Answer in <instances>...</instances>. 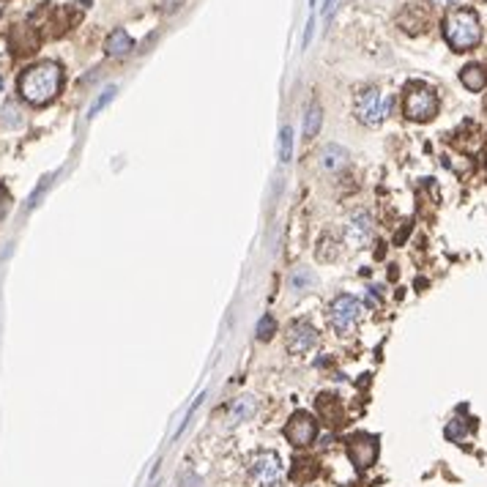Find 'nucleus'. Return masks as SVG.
I'll return each mask as SVG.
<instances>
[{
    "label": "nucleus",
    "mask_w": 487,
    "mask_h": 487,
    "mask_svg": "<svg viewBox=\"0 0 487 487\" xmlns=\"http://www.w3.org/2000/svg\"><path fill=\"white\" fill-rule=\"evenodd\" d=\"M285 438L296 449L309 447L318 438V422H315V416H309L306 411H296L290 416V422L285 425Z\"/></svg>",
    "instance_id": "0eeeda50"
},
{
    "label": "nucleus",
    "mask_w": 487,
    "mask_h": 487,
    "mask_svg": "<svg viewBox=\"0 0 487 487\" xmlns=\"http://www.w3.org/2000/svg\"><path fill=\"white\" fill-rule=\"evenodd\" d=\"M353 113H356V118L365 123V126H378L391 113V96L381 93L378 88H367V91H362L356 96Z\"/></svg>",
    "instance_id": "39448f33"
},
{
    "label": "nucleus",
    "mask_w": 487,
    "mask_h": 487,
    "mask_svg": "<svg viewBox=\"0 0 487 487\" xmlns=\"http://www.w3.org/2000/svg\"><path fill=\"white\" fill-rule=\"evenodd\" d=\"M134 50V41H132V36L126 33V30H113L110 36H107V41H104V52L110 55V58H123V55H129Z\"/></svg>",
    "instance_id": "9b49d317"
},
{
    "label": "nucleus",
    "mask_w": 487,
    "mask_h": 487,
    "mask_svg": "<svg viewBox=\"0 0 487 487\" xmlns=\"http://www.w3.org/2000/svg\"><path fill=\"white\" fill-rule=\"evenodd\" d=\"M348 164V151L343 148V145H326L323 151H321V167H323L326 173H337V170H343Z\"/></svg>",
    "instance_id": "f8f14e48"
},
{
    "label": "nucleus",
    "mask_w": 487,
    "mask_h": 487,
    "mask_svg": "<svg viewBox=\"0 0 487 487\" xmlns=\"http://www.w3.org/2000/svg\"><path fill=\"white\" fill-rule=\"evenodd\" d=\"M345 449L350 463L359 468V471H367V468L375 463V457H378V438L369 435V432H356V435L348 438Z\"/></svg>",
    "instance_id": "6e6552de"
},
{
    "label": "nucleus",
    "mask_w": 487,
    "mask_h": 487,
    "mask_svg": "<svg viewBox=\"0 0 487 487\" xmlns=\"http://www.w3.org/2000/svg\"><path fill=\"white\" fill-rule=\"evenodd\" d=\"M61 82H63L61 66L52 61H41L36 66H30L20 77V93L25 102L41 107V104L52 102L58 96Z\"/></svg>",
    "instance_id": "f257e3e1"
},
{
    "label": "nucleus",
    "mask_w": 487,
    "mask_h": 487,
    "mask_svg": "<svg viewBox=\"0 0 487 487\" xmlns=\"http://www.w3.org/2000/svg\"><path fill=\"white\" fill-rule=\"evenodd\" d=\"M20 110H17V107H11V104H8V107H6V123H8V126H20Z\"/></svg>",
    "instance_id": "4be33fe9"
},
{
    "label": "nucleus",
    "mask_w": 487,
    "mask_h": 487,
    "mask_svg": "<svg viewBox=\"0 0 487 487\" xmlns=\"http://www.w3.org/2000/svg\"><path fill=\"white\" fill-rule=\"evenodd\" d=\"M460 82L466 85L468 91H482L487 85V74L482 66H476V63H471V66H466L463 71H460Z\"/></svg>",
    "instance_id": "ddd939ff"
},
{
    "label": "nucleus",
    "mask_w": 487,
    "mask_h": 487,
    "mask_svg": "<svg viewBox=\"0 0 487 487\" xmlns=\"http://www.w3.org/2000/svg\"><path fill=\"white\" fill-rule=\"evenodd\" d=\"M290 156H293V132L290 126H285L280 132V162H290Z\"/></svg>",
    "instance_id": "6ab92c4d"
},
{
    "label": "nucleus",
    "mask_w": 487,
    "mask_h": 487,
    "mask_svg": "<svg viewBox=\"0 0 487 487\" xmlns=\"http://www.w3.org/2000/svg\"><path fill=\"white\" fill-rule=\"evenodd\" d=\"M471 430V425H466L463 419H452L447 425V438L449 441H454V444H463V438H466V432Z\"/></svg>",
    "instance_id": "a211bd4d"
},
{
    "label": "nucleus",
    "mask_w": 487,
    "mask_h": 487,
    "mask_svg": "<svg viewBox=\"0 0 487 487\" xmlns=\"http://www.w3.org/2000/svg\"><path fill=\"white\" fill-rule=\"evenodd\" d=\"M309 285H315V277L309 274V268H296V271L290 274V287H293L296 293L309 290Z\"/></svg>",
    "instance_id": "f3484780"
},
{
    "label": "nucleus",
    "mask_w": 487,
    "mask_h": 487,
    "mask_svg": "<svg viewBox=\"0 0 487 487\" xmlns=\"http://www.w3.org/2000/svg\"><path fill=\"white\" fill-rule=\"evenodd\" d=\"M432 3H435V6H454L457 0H432Z\"/></svg>",
    "instance_id": "393cba45"
},
{
    "label": "nucleus",
    "mask_w": 487,
    "mask_h": 487,
    "mask_svg": "<svg viewBox=\"0 0 487 487\" xmlns=\"http://www.w3.org/2000/svg\"><path fill=\"white\" fill-rule=\"evenodd\" d=\"M6 211H8V195H6V189H0V219Z\"/></svg>",
    "instance_id": "b1692460"
},
{
    "label": "nucleus",
    "mask_w": 487,
    "mask_h": 487,
    "mask_svg": "<svg viewBox=\"0 0 487 487\" xmlns=\"http://www.w3.org/2000/svg\"><path fill=\"white\" fill-rule=\"evenodd\" d=\"M403 113L408 121H432L438 113V93L425 85V82H413L406 88V102H403Z\"/></svg>",
    "instance_id": "7ed1b4c3"
},
{
    "label": "nucleus",
    "mask_w": 487,
    "mask_h": 487,
    "mask_svg": "<svg viewBox=\"0 0 487 487\" xmlns=\"http://www.w3.org/2000/svg\"><path fill=\"white\" fill-rule=\"evenodd\" d=\"M444 36L452 44V50H457V52H466L471 47H476L479 39H482L479 17L471 8H454V11H449L447 20H444Z\"/></svg>",
    "instance_id": "f03ea898"
},
{
    "label": "nucleus",
    "mask_w": 487,
    "mask_h": 487,
    "mask_svg": "<svg viewBox=\"0 0 487 487\" xmlns=\"http://www.w3.org/2000/svg\"><path fill=\"white\" fill-rule=\"evenodd\" d=\"M321 121H323V113H321L318 104H312L304 115V137H315L318 129H321Z\"/></svg>",
    "instance_id": "2eb2a0df"
},
{
    "label": "nucleus",
    "mask_w": 487,
    "mask_h": 487,
    "mask_svg": "<svg viewBox=\"0 0 487 487\" xmlns=\"http://www.w3.org/2000/svg\"><path fill=\"white\" fill-rule=\"evenodd\" d=\"M318 331L312 328V323L309 321H293V323L287 326V350L290 353H296V356H304V353H309L312 348L318 345Z\"/></svg>",
    "instance_id": "9d476101"
},
{
    "label": "nucleus",
    "mask_w": 487,
    "mask_h": 487,
    "mask_svg": "<svg viewBox=\"0 0 487 487\" xmlns=\"http://www.w3.org/2000/svg\"><path fill=\"white\" fill-rule=\"evenodd\" d=\"M274 331H277V321L271 315H263L260 323H258V340H271Z\"/></svg>",
    "instance_id": "412c9836"
},
{
    "label": "nucleus",
    "mask_w": 487,
    "mask_h": 487,
    "mask_svg": "<svg viewBox=\"0 0 487 487\" xmlns=\"http://www.w3.org/2000/svg\"><path fill=\"white\" fill-rule=\"evenodd\" d=\"M113 99H115V85H110V88H104V91H102V96H99L96 102L91 104V110H88V115L93 118V115H96L99 110H104V107H107V104L113 102Z\"/></svg>",
    "instance_id": "aec40b11"
},
{
    "label": "nucleus",
    "mask_w": 487,
    "mask_h": 487,
    "mask_svg": "<svg viewBox=\"0 0 487 487\" xmlns=\"http://www.w3.org/2000/svg\"><path fill=\"white\" fill-rule=\"evenodd\" d=\"M255 411H258V400H255V397H239L236 406H233V411H230V422H233V425H236V422H246V419L255 416Z\"/></svg>",
    "instance_id": "4468645a"
},
{
    "label": "nucleus",
    "mask_w": 487,
    "mask_h": 487,
    "mask_svg": "<svg viewBox=\"0 0 487 487\" xmlns=\"http://www.w3.org/2000/svg\"><path fill=\"white\" fill-rule=\"evenodd\" d=\"M318 406H321V411H323L326 419H331L328 425H340V422H343V408H340V400H337V397H331V406H328V397L323 394Z\"/></svg>",
    "instance_id": "dca6fc26"
},
{
    "label": "nucleus",
    "mask_w": 487,
    "mask_h": 487,
    "mask_svg": "<svg viewBox=\"0 0 487 487\" xmlns=\"http://www.w3.org/2000/svg\"><path fill=\"white\" fill-rule=\"evenodd\" d=\"M372 233H375V224H372L369 211H356L353 217H348L343 236L350 249H365L367 244L372 241Z\"/></svg>",
    "instance_id": "1a4fd4ad"
},
{
    "label": "nucleus",
    "mask_w": 487,
    "mask_h": 487,
    "mask_svg": "<svg viewBox=\"0 0 487 487\" xmlns=\"http://www.w3.org/2000/svg\"><path fill=\"white\" fill-rule=\"evenodd\" d=\"M181 3H183V0H164L162 11H164V14H173L176 8H181Z\"/></svg>",
    "instance_id": "5701e85b"
},
{
    "label": "nucleus",
    "mask_w": 487,
    "mask_h": 487,
    "mask_svg": "<svg viewBox=\"0 0 487 487\" xmlns=\"http://www.w3.org/2000/svg\"><path fill=\"white\" fill-rule=\"evenodd\" d=\"M249 479L255 487H277L285 476V466L277 452H255L249 457Z\"/></svg>",
    "instance_id": "20e7f679"
},
{
    "label": "nucleus",
    "mask_w": 487,
    "mask_h": 487,
    "mask_svg": "<svg viewBox=\"0 0 487 487\" xmlns=\"http://www.w3.org/2000/svg\"><path fill=\"white\" fill-rule=\"evenodd\" d=\"M362 312H365L362 302L356 296H350V293H343L328 306V323L337 334H350L362 321Z\"/></svg>",
    "instance_id": "423d86ee"
}]
</instances>
